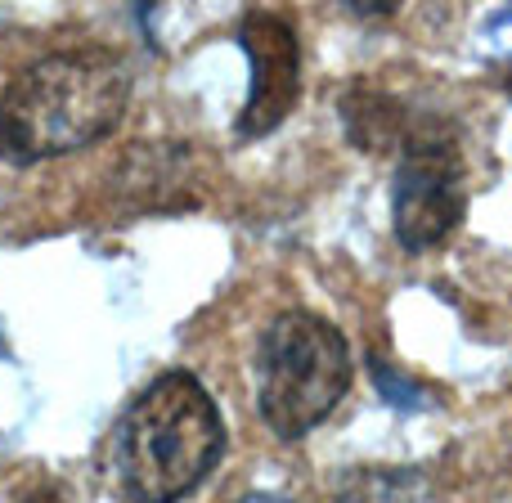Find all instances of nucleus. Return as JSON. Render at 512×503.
Returning a JSON list of instances; mask_svg holds the SVG:
<instances>
[{"label": "nucleus", "mask_w": 512, "mask_h": 503, "mask_svg": "<svg viewBox=\"0 0 512 503\" xmlns=\"http://www.w3.org/2000/svg\"><path fill=\"white\" fill-rule=\"evenodd\" d=\"M131 104V63L104 45L54 50L0 95V162L32 167L108 140Z\"/></svg>", "instance_id": "1"}, {"label": "nucleus", "mask_w": 512, "mask_h": 503, "mask_svg": "<svg viewBox=\"0 0 512 503\" xmlns=\"http://www.w3.org/2000/svg\"><path fill=\"white\" fill-rule=\"evenodd\" d=\"M225 423L207 387L185 369L153 378L113 432V468L135 503H180L216 472Z\"/></svg>", "instance_id": "2"}, {"label": "nucleus", "mask_w": 512, "mask_h": 503, "mask_svg": "<svg viewBox=\"0 0 512 503\" xmlns=\"http://www.w3.org/2000/svg\"><path fill=\"white\" fill-rule=\"evenodd\" d=\"M351 387V346L328 319L288 310L256 346V409L279 441L315 432Z\"/></svg>", "instance_id": "3"}, {"label": "nucleus", "mask_w": 512, "mask_h": 503, "mask_svg": "<svg viewBox=\"0 0 512 503\" xmlns=\"http://www.w3.org/2000/svg\"><path fill=\"white\" fill-rule=\"evenodd\" d=\"M391 216H396V239L409 252L436 248L463 221L459 144L445 122L409 126L405 144H400Z\"/></svg>", "instance_id": "4"}, {"label": "nucleus", "mask_w": 512, "mask_h": 503, "mask_svg": "<svg viewBox=\"0 0 512 503\" xmlns=\"http://www.w3.org/2000/svg\"><path fill=\"white\" fill-rule=\"evenodd\" d=\"M239 41L252 59V90L248 104L239 113V135H270L283 117L292 113L301 90V50L297 32L288 18L270 14V9H252L239 23Z\"/></svg>", "instance_id": "5"}, {"label": "nucleus", "mask_w": 512, "mask_h": 503, "mask_svg": "<svg viewBox=\"0 0 512 503\" xmlns=\"http://www.w3.org/2000/svg\"><path fill=\"white\" fill-rule=\"evenodd\" d=\"M342 117H346V131H351V140L360 144V149H369V153L396 149V144H405V135H409L405 108H400L391 95H382V90H369V86L351 90V95L342 99Z\"/></svg>", "instance_id": "6"}, {"label": "nucleus", "mask_w": 512, "mask_h": 503, "mask_svg": "<svg viewBox=\"0 0 512 503\" xmlns=\"http://www.w3.org/2000/svg\"><path fill=\"white\" fill-rule=\"evenodd\" d=\"M369 364H373V378H378V387H382V396H387V400H396L400 409H418V405H427L423 391H418L414 382L400 378V373L391 369L387 360H369Z\"/></svg>", "instance_id": "7"}, {"label": "nucleus", "mask_w": 512, "mask_h": 503, "mask_svg": "<svg viewBox=\"0 0 512 503\" xmlns=\"http://www.w3.org/2000/svg\"><path fill=\"white\" fill-rule=\"evenodd\" d=\"M234 503H288V499H279V495H243V499H234Z\"/></svg>", "instance_id": "8"}]
</instances>
